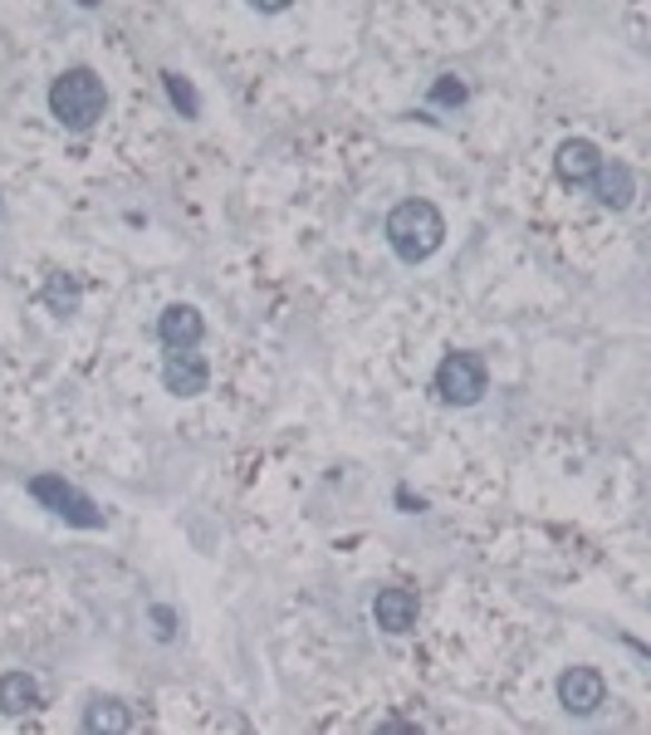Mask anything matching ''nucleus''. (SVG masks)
I'll return each mask as SVG.
<instances>
[{
	"mask_svg": "<svg viewBox=\"0 0 651 735\" xmlns=\"http://www.w3.org/2000/svg\"><path fill=\"white\" fill-rule=\"evenodd\" d=\"M383 236H387L397 261L422 265V261H432L441 245H446V216H441L426 196H407V202H397L387 212Z\"/></svg>",
	"mask_w": 651,
	"mask_h": 735,
	"instance_id": "1",
	"label": "nucleus"
},
{
	"mask_svg": "<svg viewBox=\"0 0 651 735\" xmlns=\"http://www.w3.org/2000/svg\"><path fill=\"white\" fill-rule=\"evenodd\" d=\"M108 108V89L93 69H65L55 84H49V114L65 122L69 133H89Z\"/></svg>",
	"mask_w": 651,
	"mask_h": 735,
	"instance_id": "2",
	"label": "nucleus"
},
{
	"mask_svg": "<svg viewBox=\"0 0 651 735\" xmlns=\"http://www.w3.org/2000/svg\"><path fill=\"white\" fill-rule=\"evenodd\" d=\"M432 392L446 408H475V402L490 392V367L481 353L471 349H451L446 359H441L436 378H432Z\"/></svg>",
	"mask_w": 651,
	"mask_h": 735,
	"instance_id": "3",
	"label": "nucleus"
},
{
	"mask_svg": "<svg viewBox=\"0 0 651 735\" xmlns=\"http://www.w3.org/2000/svg\"><path fill=\"white\" fill-rule=\"evenodd\" d=\"M30 496L40 500L45 510H55L59 520H69V525H79V530H98L103 525V510L93 506L83 490H73L65 476H34L30 481Z\"/></svg>",
	"mask_w": 651,
	"mask_h": 735,
	"instance_id": "4",
	"label": "nucleus"
},
{
	"mask_svg": "<svg viewBox=\"0 0 651 735\" xmlns=\"http://www.w3.org/2000/svg\"><path fill=\"white\" fill-rule=\"evenodd\" d=\"M603 702H608V682L598 667H569L559 677V706L569 716H593V710H603Z\"/></svg>",
	"mask_w": 651,
	"mask_h": 735,
	"instance_id": "5",
	"label": "nucleus"
},
{
	"mask_svg": "<svg viewBox=\"0 0 651 735\" xmlns=\"http://www.w3.org/2000/svg\"><path fill=\"white\" fill-rule=\"evenodd\" d=\"M162 383H167L171 398H201V392L211 388V363H206L196 349H167Z\"/></svg>",
	"mask_w": 651,
	"mask_h": 735,
	"instance_id": "6",
	"label": "nucleus"
},
{
	"mask_svg": "<svg viewBox=\"0 0 651 735\" xmlns=\"http://www.w3.org/2000/svg\"><path fill=\"white\" fill-rule=\"evenodd\" d=\"M588 192H593L608 212H628L632 196H637V171L622 163V157H603V167H598V177L588 182Z\"/></svg>",
	"mask_w": 651,
	"mask_h": 735,
	"instance_id": "7",
	"label": "nucleus"
},
{
	"mask_svg": "<svg viewBox=\"0 0 651 735\" xmlns=\"http://www.w3.org/2000/svg\"><path fill=\"white\" fill-rule=\"evenodd\" d=\"M598 167H603V153H598V143L588 138H569L554 153V171L563 187H588V182L598 177Z\"/></svg>",
	"mask_w": 651,
	"mask_h": 735,
	"instance_id": "8",
	"label": "nucleus"
},
{
	"mask_svg": "<svg viewBox=\"0 0 651 735\" xmlns=\"http://www.w3.org/2000/svg\"><path fill=\"white\" fill-rule=\"evenodd\" d=\"M157 339L162 349H196L206 339V318L196 304H167L162 318H157Z\"/></svg>",
	"mask_w": 651,
	"mask_h": 735,
	"instance_id": "9",
	"label": "nucleus"
},
{
	"mask_svg": "<svg viewBox=\"0 0 651 735\" xmlns=\"http://www.w3.org/2000/svg\"><path fill=\"white\" fill-rule=\"evenodd\" d=\"M373 618L383 633H412L416 628V594L412 588H377L373 598Z\"/></svg>",
	"mask_w": 651,
	"mask_h": 735,
	"instance_id": "10",
	"label": "nucleus"
},
{
	"mask_svg": "<svg viewBox=\"0 0 651 735\" xmlns=\"http://www.w3.org/2000/svg\"><path fill=\"white\" fill-rule=\"evenodd\" d=\"M40 682L30 677V672H6L0 677V710L6 716H30V710H40Z\"/></svg>",
	"mask_w": 651,
	"mask_h": 735,
	"instance_id": "11",
	"label": "nucleus"
},
{
	"mask_svg": "<svg viewBox=\"0 0 651 735\" xmlns=\"http://www.w3.org/2000/svg\"><path fill=\"white\" fill-rule=\"evenodd\" d=\"M40 300H45V310H49V314L69 318V314H79V304H83V285H79L73 275H65V270H49Z\"/></svg>",
	"mask_w": 651,
	"mask_h": 735,
	"instance_id": "12",
	"label": "nucleus"
},
{
	"mask_svg": "<svg viewBox=\"0 0 651 735\" xmlns=\"http://www.w3.org/2000/svg\"><path fill=\"white\" fill-rule=\"evenodd\" d=\"M83 731H108V735H118V731H132V710L118 702V696H93L89 706H83Z\"/></svg>",
	"mask_w": 651,
	"mask_h": 735,
	"instance_id": "13",
	"label": "nucleus"
},
{
	"mask_svg": "<svg viewBox=\"0 0 651 735\" xmlns=\"http://www.w3.org/2000/svg\"><path fill=\"white\" fill-rule=\"evenodd\" d=\"M162 89H167L171 104H177V114H181V118H201V98H196L191 79H181L177 69H167V74H162Z\"/></svg>",
	"mask_w": 651,
	"mask_h": 735,
	"instance_id": "14",
	"label": "nucleus"
},
{
	"mask_svg": "<svg viewBox=\"0 0 651 735\" xmlns=\"http://www.w3.org/2000/svg\"><path fill=\"white\" fill-rule=\"evenodd\" d=\"M432 104H441V108H461V104H465V84L456 79V74H441V79L432 84Z\"/></svg>",
	"mask_w": 651,
	"mask_h": 735,
	"instance_id": "15",
	"label": "nucleus"
},
{
	"mask_svg": "<svg viewBox=\"0 0 651 735\" xmlns=\"http://www.w3.org/2000/svg\"><path fill=\"white\" fill-rule=\"evenodd\" d=\"M152 623H157V637H177V612H171L167 604L152 608Z\"/></svg>",
	"mask_w": 651,
	"mask_h": 735,
	"instance_id": "16",
	"label": "nucleus"
},
{
	"mask_svg": "<svg viewBox=\"0 0 651 735\" xmlns=\"http://www.w3.org/2000/svg\"><path fill=\"white\" fill-rule=\"evenodd\" d=\"M255 10H260V16H279V10H289L294 0H250Z\"/></svg>",
	"mask_w": 651,
	"mask_h": 735,
	"instance_id": "17",
	"label": "nucleus"
},
{
	"mask_svg": "<svg viewBox=\"0 0 651 735\" xmlns=\"http://www.w3.org/2000/svg\"><path fill=\"white\" fill-rule=\"evenodd\" d=\"M383 735H416V726L412 721H383V726H377Z\"/></svg>",
	"mask_w": 651,
	"mask_h": 735,
	"instance_id": "18",
	"label": "nucleus"
},
{
	"mask_svg": "<svg viewBox=\"0 0 651 735\" xmlns=\"http://www.w3.org/2000/svg\"><path fill=\"white\" fill-rule=\"evenodd\" d=\"M79 6H98V0H79Z\"/></svg>",
	"mask_w": 651,
	"mask_h": 735,
	"instance_id": "19",
	"label": "nucleus"
},
{
	"mask_svg": "<svg viewBox=\"0 0 651 735\" xmlns=\"http://www.w3.org/2000/svg\"><path fill=\"white\" fill-rule=\"evenodd\" d=\"M0 216H6V206H0Z\"/></svg>",
	"mask_w": 651,
	"mask_h": 735,
	"instance_id": "20",
	"label": "nucleus"
}]
</instances>
